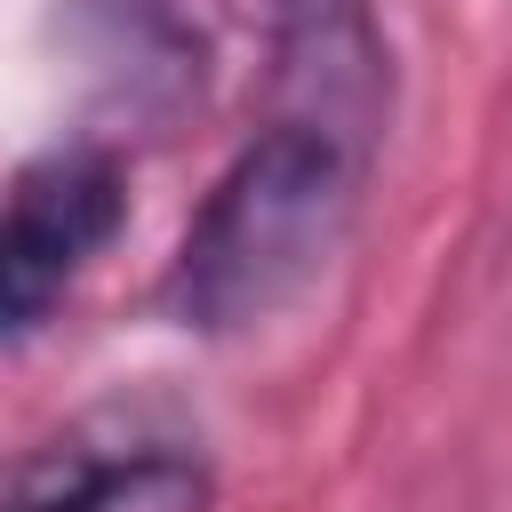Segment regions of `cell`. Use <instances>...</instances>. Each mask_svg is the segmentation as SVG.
Here are the masks:
<instances>
[{"instance_id":"1","label":"cell","mask_w":512,"mask_h":512,"mask_svg":"<svg viewBox=\"0 0 512 512\" xmlns=\"http://www.w3.org/2000/svg\"><path fill=\"white\" fill-rule=\"evenodd\" d=\"M352 184H360V144L312 120H272L216 176V192L200 200L176 248V272H168L176 320L224 336V328L280 312L336 248Z\"/></svg>"},{"instance_id":"2","label":"cell","mask_w":512,"mask_h":512,"mask_svg":"<svg viewBox=\"0 0 512 512\" xmlns=\"http://www.w3.org/2000/svg\"><path fill=\"white\" fill-rule=\"evenodd\" d=\"M120 216H128V168L104 144L48 152L8 184V216H0V320H8V336H32L64 304V288L120 232Z\"/></svg>"},{"instance_id":"3","label":"cell","mask_w":512,"mask_h":512,"mask_svg":"<svg viewBox=\"0 0 512 512\" xmlns=\"http://www.w3.org/2000/svg\"><path fill=\"white\" fill-rule=\"evenodd\" d=\"M280 88L296 96L288 120L368 144V120L384 96V48H376L368 8L360 0H280Z\"/></svg>"},{"instance_id":"4","label":"cell","mask_w":512,"mask_h":512,"mask_svg":"<svg viewBox=\"0 0 512 512\" xmlns=\"http://www.w3.org/2000/svg\"><path fill=\"white\" fill-rule=\"evenodd\" d=\"M8 512H208V472L176 448L144 456H40L16 472Z\"/></svg>"}]
</instances>
